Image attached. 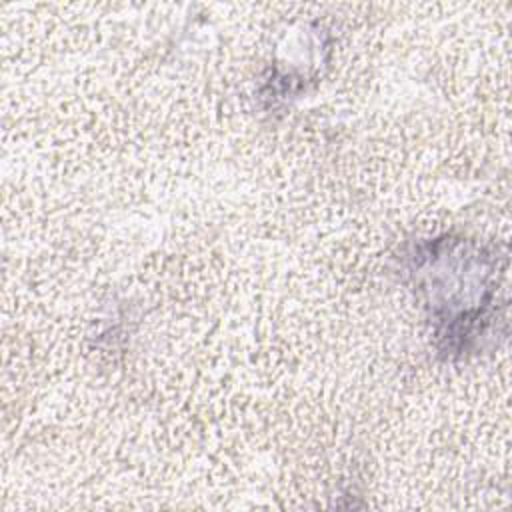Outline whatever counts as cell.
I'll return each mask as SVG.
<instances>
[{
    "mask_svg": "<svg viewBox=\"0 0 512 512\" xmlns=\"http://www.w3.org/2000/svg\"><path fill=\"white\" fill-rule=\"evenodd\" d=\"M410 272L426 294L440 350L446 354L468 352L486 336L496 318L494 258L462 240H434L410 256Z\"/></svg>",
    "mask_w": 512,
    "mask_h": 512,
    "instance_id": "6da1fadb",
    "label": "cell"
}]
</instances>
